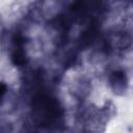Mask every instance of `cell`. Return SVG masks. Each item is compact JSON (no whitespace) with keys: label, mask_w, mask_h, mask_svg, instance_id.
<instances>
[{"label":"cell","mask_w":133,"mask_h":133,"mask_svg":"<svg viewBox=\"0 0 133 133\" xmlns=\"http://www.w3.org/2000/svg\"><path fill=\"white\" fill-rule=\"evenodd\" d=\"M32 114L38 126H50L62 116V109L56 99L38 95L32 100Z\"/></svg>","instance_id":"cell-1"},{"label":"cell","mask_w":133,"mask_h":133,"mask_svg":"<svg viewBox=\"0 0 133 133\" xmlns=\"http://www.w3.org/2000/svg\"><path fill=\"white\" fill-rule=\"evenodd\" d=\"M111 83L114 85L115 90H124L126 89L127 85V78L126 74L123 71H115L111 74Z\"/></svg>","instance_id":"cell-2"},{"label":"cell","mask_w":133,"mask_h":133,"mask_svg":"<svg viewBox=\"0 0 133 133\" xmlns=\"http://www.w3.org/2000/svg\"><path fill=\"white\" fill-rule=\"evenodd\" d=\"M6 89H7L6 84H5V83H3V82H0V99H1V98H2V96L5 94Z\"/></svg>","instance_id":"cell-3"}]
</instances>
